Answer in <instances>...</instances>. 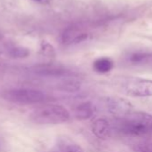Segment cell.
Masks as SVG:
<instances>
[{
  "mask_svg": "<svg viewBox=\"0 0 152 152\" xmlns=\"http://www.w3.org/2000/svg\"><path fill=\"white\" fill-rule=\"evenodd\" d=\"M114 130L127 137L150 138L152 137V116L146 112L132 111L117 118L113 126Z\"/></svg>",
  "mask_w": 152,
  "mask_h": 152,
  "instance_id": "obj_1",
  "label": "cell"
},
{
  "mask_svg": "<svg viewBox=\"0 0 152 152\" xmlns=\"http://www.w3.org/2000/svg\"><path fill=\"white\" fill-rule=\"evenodd\" d=\"M30 120L36 125H59L70 120V112L58 104H46L40 106L29 115Z\"/></svg>",
  "mask_w": 152,
  "mask_h": 152,
  "instance_id": "obj_2",
  "label": "cell"
},
{
  "mask_svg": "<svg viewBox=\"0 0 152 152\" xmlns=\"http://www.w3.org/2000/svg\"><path fill=\"white\" fill-rule=\"evenodd\" d=\"M2 97L12 103L18 105H31L46 102L47 95L37 89L15 88L6 90L2 94Z\"/></svg>",
  "mask_w": 152,
  "mask_h": 152,
  "instance_id": "obj_3",
  "label": "cell"
},
{
  "mask_svg": "<svg viewBox=\"0 0 152 152\" xmlns=\"http://www.w3.org/2000/svg\"><path fill=\"white\" fill-rule=\"evenodd\" d=\"M122 94L132 97H152V80L141 77H128L119 84Z\"/></svg>",
  "mask_w": 152,
  "mask_h": 152,
  "instance_id": "obj_4",
  "label": "cell"
},
{
  "mask_svg": "<svg viewBox=\"0 0 152 152\" xmlns=\"http://www.w3.org/2000/svg\"><path fill=\"white\" fill-rule=\"evenodd\" d=\"M105 105L108 111L117 118H123L133 111V105L122 97H108L105 100Z\"/></svg>",
  "mask_w": 152,
  "mask_h": 152,
  "instance_id": "obj_5",
  "label": "cell"
},
{
  "mask_svg": "<svg viewBox=\"0 0 152 152\" xmlns=\"http://www.w3.org/2000/svg\"><path fill=\"white\" fill-rule=\"evenodd\" d=\"M89 33L78 27H70L64 30L62 34V43L65 45H77L89 38Z\"/></svg>",
  "mask_w": 152,
  "mask_h": 152,
  "instance_id": "obj_6",
  "label": "cell"
},
{
  "mask_svg": "<svg viewBox=\"0 0 152 152\" xmlns=\"http://www.w3.org/2000/svg\"><path fill=\"white\" fill-rule=\"evenodd\" d=\"M91 131L97 138L100 140H107L112 135L113 126L107 118H100L93 121L91 125Z\"/></svg>",
  "mask_w": 152,
  "mask_h": 152,
  "instance_id": "obj_7",
  "label": "cell"
},
{
  "mask_svg": "<svg viewBox=\"0 0 152 152\" xmlns=\"http://www.w3.org/2000/svg\"><path fill=\"white\" fill-rule=\"evenodd\" d=\"M53 152H85L80 144L69 137H58L55 142Z\"/></svg>",
  "mask_w": 152,
  "mask_h": 152,
  "instance_id": "obj_8",
  "label": "cell"
},
{
  "mask_svg": "<svg viewBox=\"0 0 152 152\" xmlns=\"http://www.w3.org/2000/svg\"><path fill=\"white\" fill-rule=\"evenodd\" d=\"M33 72L41 75V76H48V77H62L65 76L69 73V71L63 67L60 66H55L50 64H45V65H39L36 66L33 69Z\"/></svg>",
  "mask_w": 152,
  "mask_h": 152,
  "instance_id": "obj_9",
  "label": "cell"
},
{
  "mask_svg": "<svg viewBox=\"0 0 152 152\" xmlns=\"http://www.w3.org/2000/svg\"><path fill=\"white\" fill-rule=\"evenodd\" d=\"M95 112L96 107L91 102H83L75 107L73 116L78 120H87L92 118Z\"/></svg>",
  "mask_w": 152,
  "mask_h": 152,
  "instance_id": "obj_10",
  "label": "cell"
},
{
  "mask_svg": "<svg viewBox=\"0 0 152 152\" xmlns=\"http://www.w3.org/2000/svg\"><path fill=\"white\" fill-rule=\"evenodd\" d=\"M114 67L113 61L108 57H101L94 61L93 69L99 74H106L112 70Z\"/></svg>",
  "mask_w": 152,
  "mask_h": 152,
  "instance_id": "obj_11",
  "label": "cell"
},
{
  "mask_svg": "<svg viewBox=\"0 0 152 152\" xmlns=\"http://www.w3.org/2000/svg\"><path fill=\"white\" fill-rule=\"evenodd\" d=\"M7 54L10 58L13 59H24L30 55L29 49L19 46V45H12L7 48Z\"/></svg>",
  "mask_w": 152,
  "mask_h": 152,
  "instance_id": "obj_12",
  "label": "cell"
},
{
  "mask_svg": "<svg viewBox=\"0 0 152 152\" xmlns=\"http://www.w3.org/2000/svg\"><path fill=\"white\" fill-rule=\"evenodd\" d=\"M81 88V84L80 82H78L77 80L74 79H68L65 81H62L58 86H57V89L65 93H76L77 91H79Z\"/></svg>",
  "mask_w": 152,
  "mask_h": 152,
  "instance_id": "obj_13",
  "label": "cell"
},
{
  "mask_svg": "<svg viewBox=\"0 0 152 152\" xmlns=\"http://www.w3.org/2000/svg\"><path fill=\"white\" fill-rule=\"evenodd\" d=\"M149 60H152V54L143 52H135L132 53L129 57V61L133 64L143 63Z\"/></svg>",
  "mask_w": 152,
  "mask_h": 152,
  "instance_id": "obj_14",
  "label": "cell"
},
{
  "mask_svg": "<svg viewBox=\"0 0 152 152\" xmlns=\"http://www.w3.org/2000/svg\"><path fill=\"white\" fill-rule=\"evenodd\" d=\"M40 52L43 55H45L46 57H55L56 55V52L55 49L53 47L52 45H50L49 43H47V41H43L40 45Z\"/></svg>",
  "mask_w": 152,
  "mask_h": 152,
  "instance_id": "obj_15",
  "label": "cell"
},
{
  "mask_svg": "<svg viewBox=\"0 0 152 152\" xmlns=\"http://www.w3.org/2000/svg\"><path fill=\"white\" fill-rule=\"evenodd\" d=\"M135 152H152V142H144L133 146Z\"/></svg>",
  "mask_w": 152,
  "mask_h": 152,
  "instance_id": "obj_16",
  "label": "cell"
},
{
  "mask_svg": "<svg viewBox=\"0 0 152 152\" xmlns=\"http://www.w3.org/2000/svg\"><path fill=\"white\" fill-rule=\"evenodd\" d=\"M35 3H38V4H48L52 0H31Z\"/></svg>",
  "mask_w": 152,
  "mask_h": 152,
  "instance_id": "obj_17",
  "label": "cell"
}]
</instances>
